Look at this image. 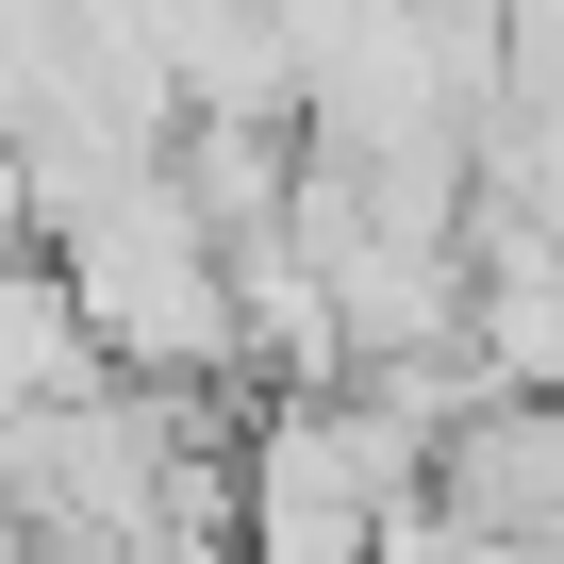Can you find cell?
Listing matches in <instances>:
<instances>
[{"mask_svg":"<svg viewBox=\"0 0 564 564\" xmlns=\"http://www.w3.org/2000/svg\"><path fill=\"white\" fill-rule=\"evenodd\" d=\"M465 547H564V399L547 382H481L465 415H432V465Z\"/></svg>","mask_w":564,"mask_h":564,"instance_id":"6da1fadb","label":"cell"}]
</instances>
